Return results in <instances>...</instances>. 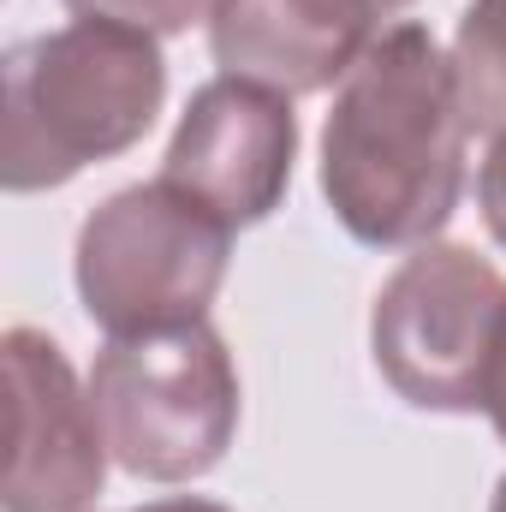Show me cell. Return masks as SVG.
Masks as SVG:
<instances>
[{
	"mask_svg": "<svg viewBox=\"0 0 506 512\" xmlns=\"http://www.w3.org/2000/svg\"><path fill=\"white\" fill-rule=\"evenodd\" d=\"M465 108L453 54L423 24H387L334 90L322 197L370 251L435 245L465 197Z\"/></svg>",
	"mask_w": 506,
	"mask_h": 512,
	"instance_id": "1",
	"label": "cell"
},
{
	"mask_svg": "<svg viewBox=\"0 0 506 512\" xmlns=\"http://www.w3.org/2000/svg\"><path fill=\"white\" fill-rule=\"evenodd\" d=\"M0 84V185L12 197H30L72 185L84 167L143 143L167 102V60L161 36L149 30L72 18L66 30L12 42Z\"/></svg>",
	"mask_w": 506,
	"mask_h": 512,
	"instance_id": "2",
	"label": "cell"
},
{
	"mask_svg": "<svg viewBox=\"0 0 506 512\" xmlns=\"http://www.w3.org/2000/svg\"><path fill=\"white\" fill-rule=\"evenodd\" d=\"M90 399L114 465L143 483H197L239 435V364L209 322L108 340Z\"/></svg>",
	"mask_w": 506,
	"mask_h": 512,
	"instance_id": "3",
	"label": "cell"
},
{
	"mask_svg": "<svg viewBox=\"0 0 506 512\" xmlns=\"http://www.w3.org/2000/svg\"><path fill=\"white\" fill-rule=\"evenodd\" d=\"M233 227L209 215L167 179L114 191L84 227L72 251V280L84 316L108 334H161L185 322H209V304L227 280Z\"/></svg>",
	"mask_w": 506,
	"mask_h": 512,
	"instance_id": "4",
	"label": "cell"
},
{
	"mask_svg": "<svg viewBox=\"0 0 506 512\" xmlns=\"http://www.w3.org/2000/svg\"><path fill=\"white\" fill-rule=\"evenodd\" d=\"M506 346V274L465 245H417L370 310L381 382L417 411L483 417V393Z\"/></svg>",
	"mask_w": 506,
	"mask_h": 512,
	"instance_id": "5",
	"label": "cell"
},
{
	"mask_svg": "<svg viewBox=\"0 0 506 512\" xmlns=\"http://www.w3.org/2000/svg\"><path fill=\"white\" fill-rule=\"evenodd\" d=\"M6 387H12V447H6V512H96L108 483V435L90 382L42 328H6Z\"/></svg>",
	"mask_w": 506,
	"mask_h": 512,
	"instance_id": "6",
	"label": "cell"
},
{
	"mask_svg": "<svg viewBox=\"0 0 506 512\" xmlns=\"http://www.w3.org/2000/svg\"><path fill=\"white\" fill-rule=\"evenodd\" d=\"M292 161H298L292 96L221 72L185 102L173 143L161 155V179L197 197L233 233H245L280 209L292 185Z\"/></svg>",
	"mask_w": 506,
	"mask_h": 512,
	"instance_id": "7",
	"label": "cell"
},
{
	"mask_svg": "<svg viewBox=\"0 0 506 512\" xmlns=\"http://www.w3.org/2000/svg\"><path fill=\"white\" fill-rule=\"evenodd\" d=\"M411 0H221L209 18V54L227 78H251L280 96H316L346 84L387 18Z\"/></svg>",
	"mask_w": 506,
	"mask_h": 512,
	"instance_id": "8",
	"label": "cell"
},
{
	"mask_svg": "<svg viewBox=\"0 0 506 512\" xmlns=\"http://www.w3.org/2000/svg\"><path fill=\"white\" fill-rule=\"evenodd\" d=\"M453 78L465 126L506 137V0H471L453 36Z\"/></svg>",
	"mask_w": 506,
	"mask_h": 512,
	"instance_id": "9",
	"label": "cell"
},
{
	"mask_svg": "<svg viewBox=\"0 0 506 512\" xmlns=\"http://www.w3.org/2000/svg\"><path fill=\"white\" fill-rule=\"evenodd\" d=\"M72 18H108V24H131L149 36H185L191 24L215 18L221 0H60Z\"/></svg>",
	"mask_w": 506,
	"mask_h": 512,
	"instance_id": "10",
	"label": "cell"
},
{
	"mask_svg": "<svg viewBox=\"0 0 506 512\" xmlns=\"http://www.w3.org/2000/svg\"><path fill=\"white\" fill-rule=\"evenodd\" d=\"M477 209H483L489 239L506 251V137H489V155L477 167Z\"/></svg>",
	"mask_w": 506,
	"mask_h": 512,
	"instance_id": "11",
	"label": "cell"
},
{
	"mask_svg": "<svg viewBox=\"0 0 506 512\" xmlns=\"http://www.w3.org/2000/svg\"><path fill=\"white\" fill-rule=\"evenodd\" d=\"M483 417H489V429L501 435V447H506V346H501V358H495L489 393H483Z\"/></svg>",
	"mask_w": 506,
	"mask_h": 512,
	"instance_id": "12",
	"label": "cell"
},
{
	"mask_svg": "<svg viewBox=\"0 0 506 512\" xmlns=\"http://www.w3.org/2000/svg\"><path fill=\"white\" fill-rule=\"evenodd\" d=\"M131 512H233V507L203 501V495H167V501H143V507H131Z\"/></svg>",
	"mask_w": 506,
	"mask_h": 512,
	"instance_id": "13",
	"label": "cell"
},
{
	"mask_svg": "<svg viewBox=\"0 0 506 512\" xmlns=\"http://www.w3.org/2000/svg\"><path fill=\"white\" fill-rule=\"evenodd\" d=\"M489 512H506V477L495 483V501H489Z\"/></svg>",
	"mask_w": 506,
	"mask_h": 512,
	"instance_id": "14",
	"label": "cell"
}]
</instances>
